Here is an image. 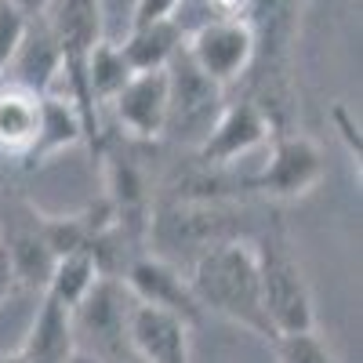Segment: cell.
I'll return each instance as SVG.
<instances>
[{
	"instance_id": "cell-1",
	"label": "cell",
	"mask_w": 363,
	"mask_h": 363,
	"mask_svg": "<svg viewBox=\"0 0 363 363\" xmlns=\"http://www.w3.org/2000/svg\"><path fill=\"white\" fill-rule=\"evenodd\" d=\"M189 287L200 313L244 327L247 335H258L265 342L277 338L262 306L258 265L247 240H225V244L203 251L189 269Z\"/></svg>"
},
{
	"instance_id": "cell-2",
	"label": "cell",
	"mask_w": 363,
	"mask_h": 363,
	"mask_svg": "<svg viewBox=\"0 0 363 363\" xmlns=\"http://www.w3.org/2000/svg\"><path fill=\"white\" fill-rule=\"evenodd\" d=\"M251 251H255L262 306H265L272 335H301V330H316L313 291L306 284V272H301V262H298V255L291 247V236H287L280 215H269V222L255 236Z\"/></svg>"
},
{
	"instance_id": "cell-3",
	"label": "cell",
	"mask_w": 363,
	"mask_h": 363,
	"mask_svg": "<svg viewBox=\"0 0 363 363\" xmlns=\"http://www.w3.org/2000/svg\"><path fill=\"white\" fill-rule=\"evenodd\" d=\"M40 18L51 29L58 55H62L58 84H66V99L77 106L84 120V138L95 149L102 142V124H99V106L87 91V55L102 40V4L99 0H51L40 11Z\"/></svg>"
},
{
	"instance_id": "cell-4",
	"label": "cell",
	"mask_w": 363,
	"mask_h": 363,
	"mask_svg": "<svg viewBox=\"0 0 363 363\" xmlns=\"http://www.w3.org/2000/svg\"><path fill=\"white\" fill-rule=\"evenodd\" d=\"M135 309V298L116 277H99L69 313L73 345L80 352H91L106 363H124L131 356L128 345V320Z\"/></svg>"
},
{
	"instance_id": "cell-5",
	"label": "cell",
	"mask_w": 363,
	"mask_h": 363,
	"mask_svg": "<svg viewBox=\"0 0 363 363\" xmlns=\"http://www.w3.org/2000/svg\"><path fill=\"white\" fill-rule=\"evenodd\" d=\"M0 247L8 251L18 284L44 287L48 272L55 265V244H51V222L33 203L0 196Z\"/></svg>"
},
{
	"instance_id": "cell-6",
	"label": "cell",
	"mask_w": 363,
	"mask_h": 363,
	"mask_svg": "<svg viewBox=\"0 0 363 363\" xmlns=\"http://www.w3.org/2000/svg\"><path fill=\"white\" fill-rule=\"evenodd\" d=\"M255 48V26L247 18H207L193 29L189 40H182L186 58L218 87H229L247 73Z\"/></svg>"
},
{
	"instance_id": "cell-7",
	"label": "cell",
	"mask_w": 363,
	"mask_h": 363,
	"mask_svg": "<svg viewBox=\"0 0 363 363\" xmlns=\"http://www.w3.org/2000/svg\"><path fill=\"white\" fill-rule=\"evenodd\" d=\"M323 178V149L309 135H272L269 157L262 171L251 178V186L272 200H298L309 196Z\"/></svg>"
},
{
	"instance_id": "cell-8",
	"label": "cell",
	"mask_w": 363,
	"mask_h": 363,
	"mask_svg": "<svg viewBox=\"0 0 363 363\" xmlns=\"http://www.w3.org/2000/svg\"><path fill=\"white\" fill-rule=\"evenodd\" d=\"M272 138V116L262 102L240 99L218 109L211 120L207 135L196 142V160L200 167H229L233 160L255 153L262 142Z\"/></svg>"
},
{
	"instance_id": "cell-9",
	"label": "cell",
	"mask_w": 363,
	"mask_h": 363,
	"mask_svg": "<svg viewBox=\"0 0 363 363\" xmlns=\"http://www.w3.org/2000/svg\"><path fill=\"white\" fill-rule=\"evenodd\" d=\"M120 284L128 287V294L138 306L164 309L178 320H186L189 327H196L200 316H203L196 298H193L189 277L174 262H164L157 255H138L135 262H128V269L120 272Z\"/></svg>"
},
{
	"instance_id": "cell-10",
	"label": "cell",
	"mask_w": 363,
	"mask_h": 363,
	"mask_svg": "<svg viewBox=\"0 0 363 363\" xmlns=\"http://www.w3.org/2000/svg\"><path fill=\"white\" fill-rule=\"evenodd\" d=\"M167 84H171V95H167V128L164 135H196V142L207 135L211 120L218 116L222 109V87L211 84L189 58L186 51H178L167 66Z\"/></svg>"
},
{
	"instance_id": "cell-11",
	"label": "cell",
	"mask_w": 363,
	"mask_h": 363,
	"mask_svg": "<svg viewBox=\"0 0 363 363\" xmlns=\"http://www.w3.org/2000/svg\"><path fill=\"white\" fill-rule=\"evenodd\" d=\"M167 95H171L167 69H149V73H131V80L116 91L109 106L128 135L153 142L167 128Z\"/></svg>"
},
{
	"instance_id": "cell-12",
	"label": "cell",
	"mask_w": 363,
	"mask_h": 363,
	"mask_svg": "<svg viewBox=\"0 0 363 363\" xmlns=\"http://www.w3.org/2000/svg\"><path fill=\"white\" fill-rule=\"evenodd\" d=\"M189 323L178 320L164 309L138 306L131 309L128 320V345L131 356L142 363H193V345H189Z\"/></svg>"
},
{
	"instance_id": "cell-13",
	"label": "cell",
	"mask_w": 363,
	"mask_h": 363,
	"mask_svg": "<svg viewBox=\"0 0 363 363\" xmlns=\"http://www.w3.org/2000/svg\"><path fill=\"white\" fill-rule=\"evenodd\" d=\"M77 142H84V120H80L77 106L66 95H58V91L40 95V128H37V138L29 145V153L22 157V167L26 171L44 167L62 149H73Z\"/></svg>"
},
{
	"instance_id": "cell-14",
	"label": "cell",
	"mask_w": 363,
	"mask_h": 363,
	"mask_svg": "<svg viewBox=\"0 0 363 363\" xmlns=\"http://www.w3.org/2000/svg\"><path fill=\"white\" fill-rule=\"evenodd\" d=\"M15 80L11 84H22L29 87L33 95H51L58 77H62V55H58V44L51 37V29L44 26L40 15L29 18V29H26V40L15 55Z\"/></svg>"
},
{
	"instance_id": "cell-15",
	"label": "cell",
	"mask_w": 363,
	"mask_h": 363,
	"mask_svg": "<svg viewBox=\"0 0 363 363\" xmlns=\"http://www.w3.org/2000/svg\"><path fill=\"white\" fill-rule=\"evenodd\" d=\"M40 128V95L22 84H0V153L26 157Z\"/></svg>"
},
{
	"instance_id": "cell-16",
	"label": "cell",
	"mask_w": 363,
	"mask_h": 363,
	"mask_svg": "<svg viewBox=\"0 0 363 363\" xmlns=\"http://www.w3.org/2000/svg\"><path fill=\"white\" fill-rule=\"evenodd\" d=\"M73 349L77 345H73V330H69V313L62 306H55L51 298H44L18 349L22 363H69Z\"/></svg>"
},
{
	"instance_id": "cell-17",
	"label": "cell",
	"mask_w": 363,
	"mask_h": 363,
	"mask_svg": "<svg viewBox=\"0 0 363 363\" xmlns=\"http://www.w3.org/2000/svg\"><path fill=\"white\" fill-rule=\"evenodd\" d=\"M182 26L174 18L149 22V26H131L128 40L120 44V55L131 66V73H149V69H167L171 58L182 51Z\"/></svg>"
},
{
	"instance_id": "cell-18",
	"label": "cell",
	"mask_w": 363,
	"mask_h": 363,
	"mask_svg": "<svg viewBox=\"0 0 363 363\" xmlns=\"http://www.w3.org/2000/svg\"><path fill=\"white\" fill-rule=\"evenodd\" d=\"M99 277H102V269H99L95 251H66V255L55 258V265L48 272L44 298H51L55 306H62L66 313H73V306L95 287Z\"/></svg>"
},
{
	"instance_id": "cell-19",
	"label": "cell",
	"mask_w": 363,
	"mask_h": 363,
	"mask_svg": "<svg viewBox=\"0 0 363 363\" xmlns=\"http://www.w3.org/2000/svg\"><path fill=\"white\" fill-rule=\"evenodd\" d=\"M131 80V66L124 62L120 55V44H109V40H99L95 51L87 55V91L91 99L99 102H113L116 91Z\"/></svg>"
},
{
	"instance_id": "cell-20",
	"label": "cell",
	"mask_w": 363,
	"mask_h": 363,
	"mask_svg": "<svg viewBox=\"0 0 363 363\" xmlns=\"http://www.w3.org/2000/svg\"><path fill=\"white\" fill-rule=\"evenodd\" d=\"M277 352V363H338V356L327 349V342L316 330H301V335H277L269 342Z\"/></svg>"
},
{
	"instance_id": "cell-21",
	"label": "cell",
	"mask_w": 363,
	"mask_h": 363,
	"mask_svg": "<svg viewBox=\"0 0 363 363\" xmlns=\"http://www.w3.org/2000/svg\"><path fill=\"white\" fill-rule=\"evenodd\" d=\"M29 29V15H22L11 0H0V77H4L15 62V55L26 40Z\"/></svg>"
},
{
	"instance_id": "cell-22",
	"label": "cell",
	"mask_w": 363,
	"mask_h": 363,
	"mask_svg": "<svg viewBox=\"0 0 363 363\" xmlns=\"http://www.w3.org/2000/svg\"><path fill=\"white\" fill-rule=\"evenodd\" d=\"M182 0H135V15H131V26H149V22H164V18H174Z\"/></svg>"
},
{
	"instance_id": "cell-23",
	"label": "cell",
	"mask_w": 363,
	"mask_h": 363,
	"mask_svg": "<svg viewBox=\"0 0 363 363\" xmlns=\"http://www.w3.org/2000/svg\"><path fill=\"white\" fill-rule=\"evenodd\" d=\"M207 4H211V18H247L255 0H207Z\"/></svg>"
},
{
	"instance_id": "cell-24",
	"label": "cell",
	"mask_w": 363,
	"mask_h": 363,
	"mask_svg": "<svg viewBox=\"0 0 363 363\" xmlns=\"http://www.w3.org/2000/svg\"><path fill=\"white\" fill-rule=\"evenodd\" d=\"M335 124H338V135H342V138H345V145H349V153L359 160V128H356V124H349L345 106H335Z\"/></svg>"
},
{
	"instance_id": "cell-25",
	"label": "cell",
	"mask_w": 363,
	"mask_h": 363,
	"mask_svg": "<svg viewBox=\"0 0 363 363\" xmlns=\"http://www.w3.org/2000/svg\"><path fill=\"white\" fill-rule=\"evenodd\" d=\"M15 287H18V272H15L8 251L0 247V301H8V298L15 294Z\"/></svg>"
},
{
	"instance_id": "cell-26",
	"label": "cell",
	"mask_w": 363,
	"mask_h": 363,
	"mask_svg": "<svg viewBox=\"0 0 363 363\" xmlns=\"http://www.w3.org/2000/svg\"><path fill=\"white\" fill-rule=\"evenodd\" d=\"M11 4H15L22 15H29V18H33V15H40V11L51 4V0H11Z\"/></svg>"
},
{
	"instance_id": "cell-27",
	"label": "cell",
	"mask_w": 363,
	"mask_h": 363,
	"mask_svg": "<svg viewBox=\"0 0 363 363\" xmlns=\"http://www.w3.org/2000/svg\"><path fill=\"white\" fill-rule=\"evenodd\" d=\"M69 363H106V359H99V356H91V352H80V349H73Z\"/></svg>"
},
{
	"instance_id": "cell-28",
	"label": "cell",
	"mask_w": 363,
	"mask_h": 363,
	"mask_svg": "<svg viewBox=\"0 0 363 363\" xmlns=\"http://www.w3.org/2000/svg\"><path fill=\"white\" fill-rule=\"evenodd\" d=\"M0 363H22V352H0Z\"/></svg>"
},
{
	"instance_id": "cell-29",
	"label": "cell",
	"mask_w": 363,
	"mask_h": 363,
	"mask_svg": "<svg viewBox=\"0 0 363 363\" xmlns=\"http://www.w3.org/2000/svg\"><path fill=\"white\" fill-rule=\"evenodd\" d=\"M124 363H142V359H135V356H128V359H124Z\"/></svg>"
}]
</instances>
